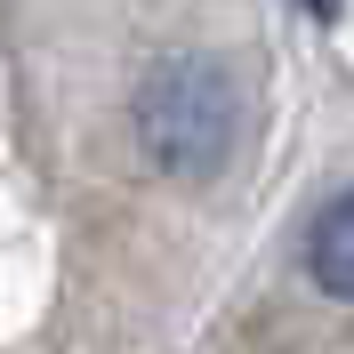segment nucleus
Returning <instances> with one entry per match:
<instances>
[{"label":"nucleus","instance_id":"nucleus-1","mask_svg":"<svg viewBox=\"0 0 354 354\" xmlns=\"http://www.w3.org/2000/svg\"><path fill=\"white\" fill-rule=\"evenodd\" d=\"M137 137L169 177H209L234 153V81L218 65H169L137 97Z\"/></svg>","mask_w":354,"mask_h":354},{"label":"nucleus","instance_id":"nucleus-3","mask_svg":"<svg viewBox=\"0 0 354 354\" xmlns=\"http://www.w3.org/2000/svg\"><path fill=\"white\" fill-rule=\"evenodd\" d=\"M306 8H314V17H338V8H346V0H306Z\"/></svg>","mask_w":354,"mask_h":354},{"label":"nucleus","instance_id":"nucleus-2","mask_svg":"<svg viewBox=\"0 0 354 354\" xmlns=\"http://www.w3.org/2000/svg\"><path fill=\"white\" fill-rule=\"evenodd\" d=\"M306 266L330 298H354V194H338L322 218H314V242H306Z\"/></svg>","mask_w":354,"mask_h":354}]
</instances>
